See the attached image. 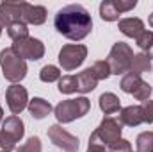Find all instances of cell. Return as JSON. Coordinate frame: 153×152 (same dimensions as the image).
I'll return each instance as SVG.
<instances>
[{"instance_id":"obj_7","label":"cell","mask_w":153,"mask_h":152,"mask_svg":"<svg viewBox=\"0 0 153 152\" xmlns=\"http://www.w3.org/2000/svg\"><path fill=\"white\" fill-rule=\"evenodd\" d=\"M119 86H121V90L125 93L134 95V99L139 100V102H146L150 99V95H152V86L146 81H143L141 75H135L132 72H128L126 75H123Z\"/></svg>"},{"instance_id":"obj_13","label":"cell","mask_w":153,"mask_h":152,"mask_svg":"<svg viewBox=\"0 0 153 152\" xmlns=\"http://www.w3.org/2000/svg\"><path fill=\"white\" fill-rule=\"evenodd\" d=\"M2 131L5 134H9L14 141H20L25 134V123L22 122L20 116L13 114V116H7L5 120H2Z\"/></svg>"},{"instance_id":"obj_25","label":"cell","mask_w":153,"mask_h":152,"mask_svg":"<svg viewBox=\"0 0 153 152\" xmlns=\"http://www.w3.org/2000/svg\"><path fill=\"white\" fill-rule=\"evenodd\" d=\"M91 70H93L94 77L98 79V82H100V81H105V79H109V77L112 75V74H111V66H109L107 61H96V63L91 66Z\"/></svg>"},{"instance_id":"obj_3","label":"cell","mask_w":153,"mask_h":152,"mask_svg":"<svg viewBox=\"0 0 153 152\" xmlns=\"http://www.w3.org/2000/svg\"><path fill=\"white\" fill-rule=\"evenodd\" d=\"M91 109V102L89 99L85 97H76V99H68V100H62L55 106L53 113L55 118L61 122V123H70L76 118H82L89 113Z\"/></svg>"},{"instance_id":"obj_17","label":"cell","mask_w":153,"mask_h":152,"mask_svg":"<svg viewBox=\"0 0 153 152\" xmlns=\"http://www.w3.org/2000/svg\"><path fill=\"white\" fill-rule=\"evenodd\" d=\"M98 104H100V109L105 114H114L121 111V102H119L117 95L111 93V91L102 93L100 99H98Z\"/></svg>"},{"instance_id":"obj_35","label":"cell","mask_w":153,"mask_h":152,"mask_svg":"<svg viewBox=\"0 0 153 152\" xmlns=\"http://www.w3.org/2000/svg\"><path fill=\"white\" fill-rule=\"evenodd\" d=\"M2 116H4V109L0 108V122H2Z\"/></svg>"},{"instance_id":"obj_22","label":"cell","mask_w":153,"mask_h":152,"mask_svg":"<svg viewBox=\"0 0 153 152\" xmlns=\"http://www.w3.org/2000/svg\"><path fill=\"white\" fill-rule=\"evenodd\" d=\"M57 90L64 95H71L78 91V81H76V75H64L59 79V86Z\"/></svg>"},{"instance_id":"obj_20","label":"cell","mask_w":153,"mask_h":152,"mask_svg":"<svg viewBox=\"0 0 153 152\" xmlns=\"http://www.w3.org/2000/svg\"><path fill=\"white\" fill-rule=\"evenodd\" d=\"M119 16H121V13L116 7L114 0H105V2L100 4V18L102 20H105V22H116V20H119Z\"/></svg>"},{"instance_id":"obj_4","label":"cell","mask_w":153,"mask_h":152,"mask_svg":"<svg viewBox=\"0 0 153 152\" xmlns=\"http://www.w3.org/2000/svg\"><path fill=\"white\" fill-rule=\"evenodd\" d=\"M121 131L123 125L121 122L114 116H105L102 120V123L96 127V131L89 136V145H103L109 147L111 143H114L116 140L121 138Z\"/></svg>"},{"instance_id":"obj_12","label":"cell","mask_w":153,"mask_h":152,"mask_svg":"<svg viewBox=\"0 0 153 152\" xmlns=\"http://www.w3.org/2000/svg\"><path fill=\"white\" fill-rule=\"evenodd\" d=\"M121 125H126V127H137L141 123H144V114H143V108L141 106H128V108H123L119 111V118Z\"/></svg>"},{"instance_id":"obj_11","label":"cell","mask_w":153,"mask_h":152,"mask_svg":"<svg viewBox=\"0 0 153 152\" xmlns=\"http://www.w3.org/2000/svg\"><path fill=\"white\" fill-rule=\"evenodd\" d=\"M23 7L25 2H0V18L4 25L7 27L9 23L23 22Z\"/></svg>"},{"instance_id":"obj_14","label":"cell","mask_w":153,"mask_h":152,"mask_svg":"<svg viewBox=\"0 0 153 152\" xmlns=\"http://www.w3.org/2000/svg\"><path fill=\"white\" fill-rule=\"evenodd\" d=\"M23 22L29 25H43L46 22V9L43 5H32L29 2H25L23 7Z\"/></svg>"},{"instance_id":"obj_1","label":"cell","mask_w":153,"mask_h":152,"mask_svg":"<svg viewBox=\"0 0 153 152\" xmlns=\"http://www.w3.org/2000/svg\"><path fill=\"white\" fill-rule=\"evenodd\" d=\"M55 29L59 34L71 41H80L93 31V20L89 11L80 4H70L57 11L55 14Z\"/></svg>"},{"instance_id":"obj_18","label":"cell","mask_w":153,"mask_h":152,"mask_svg":"<svg viewBox=\"0 0 153 152\" xmlns=\"http://www.w3.org/2000/svg\"><path fill=\"white\" fill-rule=\"evenodd\" d=\"M76 81H78V91H80V93H89V91H93V90L96 88V84H98V79L94 77V74H93L91 68H85L84 72H80V74L76 75Z\"/></svg>"},{"instance_id":"obj_34","label":"cell","mask_w":153,"mask_h":152,"mask_svg":"<svg viewBox=\"0 0 153 152\" xmlns=\"http://www.w3.org/2000/svg\"><path fill=\"white\" fill-rule=\"evenodd\" d=\"M148 56H150V59H153V47L150 48V52H148Z\"/></svg>"},{"instance_id":"obj_19","label":"cell","mask_w":153,"mask_h":152,"mask_svg":"<svg viewBox=\"0 0 153 152\" xmlns=\"http://www.w3.org/2000/svg\"><path fill=\"white\" fill-rule=\"evenodd\" d=\"M152 70V59L146 52H141V54H135L134 56V61H132V68L130 72L135 74V75H143L144 72H150Z\"/></svg>"},{"instance_id":"obj_8","label":"cell","mask_w":153,"mask_h":152,"mask_svg":"<svg viewBox=\"0 0 153 152\" xmlns=\"http://www.w3.org/2000/svg\"><path fill=\"white\" fill-rule=\"evenodd\" d=\"M11 50H13L18 57H22L23 61H25V59L38 61V59H41V57L45 56V45H43V41L38 39V38H30V36L14 41L13 47H11Z\"/></svg>"},{"instance_id":"obj_36","label":"cell","mask_w":153,"mask_h":152,"mask_svg":"<svg viewBox=\"0 0 153 152\" xmlns=\"http://www.w3.org/2000/svg\"><path fill=\"white\" fill-rule=\"evenodd\" d=\"M132 152H134V150H132Z\"/></svg>"},{"instance_id":"obj_28","label":"cell","mask_w":153,"mask_h":152,"mask_svg":"<svg viewBox=\"0 0 153 152\" xmlns=\"http://www.w3.org/2000/svg\"><path fill=\"white\" fill-rule=\"evenodd\" d=\"M16 143L9 134H5L4 131H0V152H13L16 149Z\"/></svg>"},{"instance_id":"obj_31","label":"cell","mask_w":153,"mask_h":152,"mask_svg":"<svg viewBox=\"0 0 153 152\" xmlns=\"http://www.w3.org/2000/svg\"><path fill=\"white\" fill-rule=\"evenodd\" d=\"M87 152H109L103 145H89L87 147Z\"/></svg>"},{"instance_id":"obj_29","label":"cell","mask_w":153,"mask_h":152,"mask_svg":"<svg viewBox=\"0 0 153 152\" xmlns=\"http://www.w3.org/2000/svg\"><path fill=\"white\" fill-rule=\"evenodd\" d=\"M107 150L109 152H132V143L128 140L119 138V140H116L114 143H111L107 147Z\"/></svg>"},{"instance_id":"obj_9","label":"cell","mask_w":153,"mask_h":152,"mask_svg":"<svg viewBox=\"0 0 153 152\" xmlns=\"http://www.w3.org/2000/svg\"><path fill=\"white\" fill-rule=\"evenodd\" d=\"M48 138L55 147L62 149L64 152H76L80 147L78 138L73 136L71 132H68L66 129H62L61 125H50L48 127Z\"/></svg>"},{"instance_id":"obj_2","label":"cell","mask_w":153,"mask_h":152,"mask_svg":"<svg viewBox=\"0 0 153 152\" xmlns=\"http://www.w3.org/2000/svg\"><path fill=\"white\" fill-rule=\"evenodd\" d=\"M134 50L128 43L125 41H117L112 45L109 57L105 59L111 66V74L112 75H126L132 68V61H134Z\"/></svg>"},{"instance_id":"obj_30","label":"cell","mask_w":153,"mask_h":152,"mask_svg":"<svg viewBox=\"0 0 153 152\" xmlns=\"http://www.w3.org/2000/svg\"><path fill=\"white\" fill-rule=\"evenodd\" d=\"M143 108V114H144V123H153V100H146L141 104Z\"/></svg>"},{"instance_id":"obj_23","label":"cell","mask_w":153,"mask_h":152,"mask_svg":"<svg viewBox=\"0 0 153 152\" xmlns=\"http://www.w3.org/2000/svg\"><path fill=\"white\" fill-rule=\"evenodd\" d=\"M137 152H153V131L141 132L135 140Z\"/></svg>"},{"instance_id":"obj_10","label":"cell","mask_w":153,"mask_h":152,"mask_svg":"<svg viewBox=\"0 0 153 152\" xmlns=\"http://www.w3.org/2000/svg\"><path fill=\"white\" fill-rule=\"evenodd\" d=\"M5 100H7V106L11 109L13 114H20L27 106H29V93L23 86L20 84H13L7 88L5 91Z\"/></svg>"},{"instance_id":"obj_32","label":"cell","mask_w":153,"mask_h":152,"mask_svg":"<svg viewBox=\"0 0 153 152\" xmlns=\"http://www.w3.org/2000/svg\"><path fill=\"white\" fill-rule=\"evenodd\" d=\"M148 22H150V25H152V29H153V13L150 14V18H148Z\"/></svg>"},{"instance_id":"obj_33","label":"cell","mask_w":153,"mask_h":152,"mask_svg":"<svg viewBox=\"0 0 153 152\" xmlns=\"http://www.w3.org/2000/svg\"><path fill=\"white\" fill-rule=\"evenodd\" d=\"M5 25H4V22H2V18H0V36H2V29H4Z\"/></svg>"},{"instance_id":"obj_26","label":"cell","mask_w":153,"mask_h":152,"mask_svg":"<svg viewBox=\"0 0 153 152\" xmlns=\"http://www.w3.org/2000/svg\"><path fill=\"white\" fill-rule=\"evenodd\" d=\"M135 43H137V47H139L143 52H146V54H148V52H150V48L153 47V32L144 29V31L135 38Z\"/></svg>"},{"instance_id":"obj_21","label":"cell","mask_w":153,"mask_h":152,"mask_svg":"<svg viewBox=\"0 0 153 152\" xmlns=\"http://www.w3.org/2000/svg\"><path fill=\"white\" fill-rule=\"evenodd\" d=\"M5 29H7V34H9V38L13 39V41L29 38V27H27V23H23V22H14V23H9Z\"/></svg>"},{"instance_id":"obj_27","label":"cell","mask_w":153,"mask_h":152,"mask_svg":"<svg viewBox=\"0 0 153 152\" xmlns=\"http://www.w3.org/2000/svg\"><path fill=\"white\" fill-rule=\"evenodd\" d=\"M16 152H41V140L38 136H30Z\"/></svg>"},{"instance_id":"obj_16","label":"cell","mask_w":153,"mask_h":152,"mask_svg":"<svg viewBox=\"0 0 153 152\" xmlns=\"http://www.w3.org/2000/svg\"><path fill=\"white\" fill-rule=\"evenodd\" d=\"M27 108H29V113L32 114V118H36V120H43L52 113V104L41 97H34L32 100H29Z\"/></svg>"},{"instance_id":"obj_24","label":"cell","mask_w":153,"mask_h":152,"mask_svg":"<svg viewBox=\"0 0 153 152\" xmlns=\"http://www.w3.org/2000/svg\"><path fill=\"white\" fill-rule=\"evenodd\" d=\"M39 79H41L43 82H55V81L61 79V70H59L57 66H53V65H46V66L41 68Z\"/></svg>"},{"instance_id":"obj_15","label":"cell","mask_w":153,"mask_h":152,"mask_svg":"<svg viewBox=\"0 0 153 152\" xmlns=\"http://www.w3.org/2000/svg\"><path fill=\"white\" fill-rule=\"evenodd\" d=\"M117 29H119L125 36L135 39L143 31H144V22H143L141 18H134V16H130V18H123V20H119Z\"/></svg>"},{"instance_id":"obj_5","label":"cell","mask_w":153,"mask_h":152,"mask_svg":"<svg viewBox=\"0 0 153 152\" xmlns=\"http://www.w3.org/2000/svg\"><path fill=\"white\" fill-rule=\"evenodd\" d=\"M0 66L4 77L13 84H18L27 75V63L22 57H18L11 48H4L0 52Z\"/></svg>"},{"instance_id":"obj_6","label":"cell","mask_w":153,"mask_h":152,"mask_svg":"<svg viewBox=\"0 0 153 152\" xmlns=\"http://www.w3.org/2000/svg\"><path fill=\"white\" fill-rule=\"evenodd\" d=\"M87 57V47L85 45H80V43H70V45H64L59 52V65L62 70L66 72H71L78 68Z\"/></svg>"}]
</instances>
